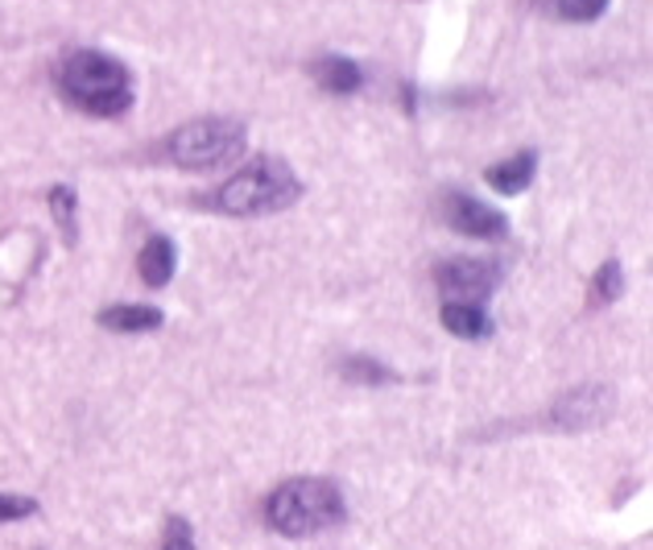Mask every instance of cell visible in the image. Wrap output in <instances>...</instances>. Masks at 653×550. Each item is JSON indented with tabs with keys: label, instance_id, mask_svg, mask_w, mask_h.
I'll use <instances>...</instances> for the list:
<instances>
[{
	"label": "cell",
	"instance_id": "obj_5",
	"mask_svg": "<svg viewBox=\"0 0 653 550\" xmlns=\"http://www.w3.org/2000/svg\"><path fill=\"white\" fill-rule=\"evenodd\" d=\"M434 282L451 303L484 306V298L501 285V266L484 261V257H455V261H443L434 269Z\"/></svg>",
	"mask_w": 653,
	"mask_h": 550
},
{
	"label": "cell",
	"instance_id": "obj_14",
	"mask_svg": "<svg viewBox=\"0 0 653 550\" xmlns=\"http://www.w3.org/2000/svg\"><path fill=\"white\" fill-rule=\"evenodd\" d=\"M595 303H616L620 298V290H625V269L616 257H608L604 266L595 269Z\"/></svg>",
	"mask_w": 653,
	"mask_h": 550
},
{
	"label": "cell",
	"instance_id": "obj_11",
	"mask_svg": "<svg viewBox=\"0 0 653 550\" xmlns=\"http://www.w3.org/2000/svg\"><path fill=\"white\" fill-rule=\"evenodd\" d=\"M443 327L459 340H489L492 335V319L484 315V306L471 303H447L443 306Z\"/></svg>",
	"mask_w": 653,
	"mask_h": 550
},
{
	"label": "cell",
	"instance_id": "obj_6",
	"mask_svg": "<svg viewBox=\"0 0 653 550\" xmlns=\"http://www.w3.org/2000/svg\"><path fill=\"white\" fill-rule=\"evenodd\" d=\"M443 220H447L459 236H471V241H501V236L509 232L505 211L480 204L476 195H464V191H447V195H443Z\"/></svg>",
	"mask_w": 653,
	"mask_h": 550
},
{
	"label": "cell",
	"instance_id": "obj_17",
	"mask_svg": "<svg viewBox=\"0 0 653 550\" xmlns=\"http://www.w3.org/2000/svg\"><path fill=\"white\" fill-rule=\"evenodd\" d=\"M34 513H38L34 497H9V492H0V522H21V517H34Z\"/></svg>",
	"mask_w": 653,
	"mask_h": 550
},
{
	"label": "cell",
	"instance_id": "obj_9",
	"mask_svg": "<svg viewBox=\"0 0 653 550\" xmlns=\"http://www.w3.org/2000/svg\"><path fill=\"white\" fill-rule=\"evenodd\" d=\"M533 170H538V154L533 149H521V154H513L505 162H496L484 170V183L492 191H501V195H521L526 186L533 183Z\"/></svg>",
	"mask_w": 653,
	"mask_h": 550
},
{
	"label": "cell",
	"instance_id": "obj_13",
	"mask_svg": "<svg viewBox=\"0 0 653 550\" xmlns=\"http://www.w3.org/2000/svg\"><path fill=\"white\" fill-rule=\"evenodd\" d=\"M50 211H54V224L62 228V241L66 245H75V236H79V224H75V216H79V199H75V186H50Z\"/></svg>",
	"mask_w": 653,
	"mask_h": 550
},
{
	"label": "cell",
	"instance_id": "obj_1",
	"mask_svg": "<svg viewBox=\"0 0 653 550\" xmlns=\"http://www.w3.org/2000/svg\"><path fill=\"white\" fill-rule=\"evenodd\" d=\"M54 83L66 100L87 117H121L133 108V75L121 59L103 50H66L54 66Z\"/></svg>",
	"mask_w": 653,
	"mask_h": 550
},
{
	"label": "cell",
	"instance_id": "obj_8",
	"mask_svg": "<svg viewBox=\"0 0 653 550\" xmlns=\"http://www.w3.org/2000/svg\"><path fill=\"white\" fill-rule=\"evenodd\" d=\"M310 80L319 83L323 91H331V96H352V91H360L365 71L347 54H319V59L310 62Z\"/></svg>",
	"mask_w": 653,
	"mask_h": 550
},
{
	"label": "cell",
	"instance_id": "obj_12",
	"mask_svg": "<svg viewBox=\"0 0 653 550\" xmlns=\"http://www.w3.org/2000/svg\"><path fill=\"white\" fill-rule=\"evenodd\" d=\"M165 315L158 306H108L100 310V327L108 331H158Z\"/></svg>",
	"mask_w": 653,
	"mask_h": 550
},
{
	"label": "cell",
	"instance_id": "obj_3",
	"mask_svg": "<svg viewBox=\"0 0 653 550\" xmlns=\"http://www.w3.org/2000/svg\"><path fill=\"white\" fill-rule=\"evenodd\" d=\"M269 526L286 538H310L319 530H331L344 522V492L331 480H286L282 489L269 497Z\"/></svg>",
	"mask_w": 653,
	"mask_h": 550
},
{
	"label": "cell",
	"instance_id": "obj_4",
	"mask_svg": "<svg viewBox=\"0 0 653 550\" xmlns=\"http://www.w3.org/2000/svg\"><path fill=\"white\" fill-rule=\"evenodd\" d=\"M245 124L227 121V117H204L170 133V158L186 170H215V166L236 162L245 154Z\"/></svg>",
	"mask_w": 653,
	"mask_h": 550
},
{
	"label": "cell",
	"instance_id": "obj_16",
	"mask_svg": "<svg viewBox=\"0 0 653 550\" xmlns=\"http://www.w3.org/2000/svg\"><path fill=\"white\" fill-rule=\"evenodd\" d=\"M554 9L567 21H595L608 9V0H554Z\"/></svg>",
	"mask_w": 653,
	"mask_h": 550
},
{
	"label": "cell",
	"instance_id": "obj_15",
	"mask_svg": "<svg viewBox=\"0 0 653 550\" xmlns=\"http://www.w3.org/2000/svg\"><path fill=\"white\" fill-rule=\"evenodd\" d=\"M344 377L347 381H360V386H372V381H389L393 372L381 368L377 360H368V356H352V360L344 365Z\"/></svg>",
	"mask_w": 653,
	"mask_h": 550
},
{
	"label": "cell",
	"instance_id": "obj_10",
	"mask_svg": "<svg viewBox=\"0 0 653 550\" xmlns=\"http://www.w3.org/2000/svg\"><path fill=\"white\" fill-rule=\"evenodd\" d=\"M137 269H141V282L153 285V290H162L170 278H174V269H178V248L170 236H149L141 248V257H137Z\"/></svg>",
	"mask_w": 653,
	"mask_h": 550
},
{
	"label": "cell",
	"instance_id": "obj_18",
	"mask_svg": "<svg viewBox=\"0 0 653 550\" xmlns=\"http://www.w3.org/2000/svg\"><path fill=\"white\" fill-rule=\"evenodd\" d=\"M162 550H195V534H190V526H186V517H170Z\"/></svg>",
	"mask_w": 653,
	"mask_h": 550
},
{
	"label": "cell",
	"instance_id": "obj_2",
	"mask_svg": "<svg viewBox=\"0 0 653 550\" xmlns=\"http://www.w3.org/2000/svg\"><path fill=\"white\" fill-rule=\"evenodd\" d=\"M298 195H303L298 174H294L282 158L261 154V158H252L236 179H227V183L215 191V207H220L224 216H241V220H245V216L286 211L289 204H298Z\"/></svg>",
	"mask_w": 653,
	"mask_h": 550
},
{
	"label": "cell",
	"instance_id": "obj_7",
	"mask_svg": "<svg viewBox=\"0 0 653 550\" xmlns=\"http://www.w3.org/2000/svg\"><path fill=\"white\" fill-rule=\"evenodd\" d=\"M613 406V393L604 386H583L575 389L571 398H563V406L554 410V423L558 427H595V423H604V414Z\"/></svg>",
	"mask_w": 653,
	"mask_h": 550
}]
</instances>
